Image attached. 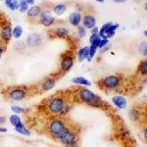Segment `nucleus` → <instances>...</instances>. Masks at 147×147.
<instances>
[{
  "instance_id": "f257e3e1",
  "label": "nucleus",
  "mask_w": 147,
  "mask_h": 147,
  "mask_svg": "<svg viewBox=\"0 0 147 147\" xmlns=\"http://www.w3.org/2000/svg\"><path fill=\"white\" fill-rule=\"evenodd\" d=\"M77 98L82 103L93 106V107H100L103 104V101L100 97L86 88H80L77 92Z\"/></svg>"
},
{
  "instance_id": "f03ea898",
  "label": "nucleus",
  "mask_w": 147,
  "mask_h": 147,
  "mask_svg": "<svg viewBox=\"0 0 147 147\" xmlns=\"http://www.w3.org/2000/svg\"><path fill=\"white\" fill-rule=\"evenodd\" d=\"M65 97L61 95H54L51 96L50 99H48V102L46 103L47 112L51 115H62L64 108L67 105Z\"/></svg>"
},
{
  "instance_id": "7ed1b4c3",
  "label": "nucleus",
  "mask_w": 147,
  "mask_h": 147,
  "mask_svg": "<svg viewBox=\"0 0 147 147\" xmlns=\"http://www.w3.org/2000/svg\"><path fill=\"white\" fill-rule=\"evenodd\" d=\"M66 127H67V125L65 121L60 118H54L47 125V130L49 131V134L52 136H56L57 138L66 129Z\"/></svg>"
},
{
  "instance_id": "20e7f679",
  "label": "nucleus",
  "mask_w": 147,
  "mask_h": 147,
  "mask_svg": "<svg viewBox=\"0 0 147 147\" xmlns=\"http://www.w3.org/2000/svg\"><path fill=\"white\" fill-rule=\"evenodd\" d=\"M122 80L119 76H108L99 82V86L105 90H117L121 86Z\"/></svg>"
},
{
  "instance_id": "39448f33",
  "label": "nucleus",
  "mask_w": 147,
  "mask_h": 147,
  "mask_svg": "<svg viewBox=\"0 0 147 147\" xmlns=\"http://www.w3.org/2000/svg\"><path fill=\"white\" fill-rule=\"evenodd\" d=\"M58 138L64 145H66L67 147H78L77 134H76L75 130L72 129L71 127H66V129L60 134V136H59Z\"/></svg>"
},
{
  "instance_id": "423d86ee",
  "label": "nucleus",
  "mask_w": 147,
  "mask_h": 147,
  "mask_svg": "<svg viewBox=\"0 0 147 147\" xmlns=\"http://www.w3.org/2000/svg\"><path fill=\"white\" fill-rule=\"evenodd\" d=\"M28 89L26 86H15L8 90V97L12 101H22L28 96Z\"/></svg>"
},
{
  "instance_id": "0eeeda50",
  "label": "nucleus",
  "mask_w": 147,
  "mask_h": 147,
  "mask_svg": "<svg viewBox=\"0 0 147 147\" xmlns=\"http://www.w3.org/2000/svg\"><path fill=\"white\" fill-rule=\"evenodd\" d=\"M119 28L118 24H112V23H107L105 25L102 26V28L99 30V36L102 38H110L115 35V30Z\"/></svg>"
},
{
  "instance_id": "6e6552de",
  "label": "nucleus",
  "mask_w": 147,
  "mask_h": 147,
  "mask_svg": "<svg viewBox=\"0 0 147 147\" xmlns=\"http://www.w3.org/2000/svg\"><path fill=\"white\" fill-rule=\"evenodd\" d=\"M40 23L41 25H43L44 27H51L54 24V18L51 16L50 12L48 10H44L40 12Z\"/></svg>"
},
{
  "instance_id": "1a4fd4ad",
  "label": "nucleus",
  "mask_w": 147,
  "mask_h": 147,
  "mask_svg": "<svg viewBox=\"0 0 147 147\" xmlns=\"http://www.w3.org/2000/svg\"><path fill=\"white\" fill-rule=\"evenodd\" d=\"M42 37L38 34H30L27 37V44L30 47H36L41 44Z\"/></svg>"
},
{
  "instance_id": "9d476101",
  "label": "nucleus",
  "mask_w": 147,
  "mask_h": 147,
  "mask_svg": "<svg viewBox=\"0 0 147 147\" xmlns=\"http://www.w3.org/2000/svg\"><path fill=\"white\" fill-rule=\"evenodd\" d=\"M74 66V58L70 55H66L63 57L62 61H61V71L62 72H68L70 71L72 67Z\"/></svg>"
},
{
  "instance_id": "9b49d317",
  "label": "nucleus",
  "mask_w": 147,
  "mask_h": 147,
  "mask_svg": "<svg viewBox=\"0 0 147 147\" xmlns=\"http://www.w3.org/2000/svg\"><path fill=\"white\" fill-rule=\"evenodd\" d=\"M82 24H84V27L86 28H91L95 27L96 25V19L93 15H86L82 20Z\"/></svg>"
},
{
  "instance_id": "f8f14e48",
  "label": "nucleus",
  "mask_w": 147,
  "mask_h": 147,
  "mask_svg": "<svg viewBox=\"0 0 147 147\" xmlns=\"http://www.w3.org/2000/svg\"><path fill=\"white\" fill-rule=\"evenodd\" d=\"M112 102L116 107H118L120 109H125L127 105V99L123 96H114L112 98Z\"/></svg>"
},
{
  "instance_id": "ddd939ff",
  "label": "nucleus",
  "mask_w": 147,
  "mask_h": 147,
  "mask_svg": "<svg viewBox=\"0 0 147 147\" xmlns=\"http://www.w3.org/2000/svg\"><path fill=\"white\" fill-rule=\"evenodd\" d=\"M1 37L2 39L4 40V41L9 42L11 40V38L13 37V35H12V28L10 26H5L4 28H2L1 30Z\"/></svg>"
},
{
  "instance_id": "4468645a",
  "label": "nucleus",
  "mask_w": 147,
  "mask_h": 147,
  "mask_svg": "<svg viewBox=\"0 0 147 147\" xmlns=\"http://www.w3.org/2000/svg\"><path fill=\"white\" fill-rule=\"evenodd\" d=\"M101 38H97L95 41L90 43V47H89V54H88V57H87V60L88 61H91V59L93 58L94 55L96 54V51L98 49V46H99V42H100Z\"/></svg>"
},
{
  "instance_id": "2eb2a0df",
  "label": "nucleus",
  "mask_w": 147,
  "mask_h": 147,
  "mask_svg": "<svg viewBox=\"0 0 147 147\" xmlns=\"http://www.w3.org/2000/svg\"><path fill=\"white\" fill-rule=\"evenodd\" d=\"M80 21H82V15L79 12H74L69 17V22H70L71 25L75 26V27H79Z\"/></svg>"
},
{
  "instance_id": "dca6fc26",
  "label": "nucleus",
  "mask_w": 147,
  "mask_h": 147,
  "mask_svg": "<svg viewBox=\"0 0 147 147\" xmlns=\"http://www.w3.org/2000/svg\"><path fill=\"white\" fill-rule=\"evenodd\" d=\"M55 84H56V80L53 79V78H48V79H46L42 82V85H41L42 90L43 91L50 90V89H52L55 86Z\"/></svg>"
},
{
  "instance_id": "f3484780",
  "label": "nucleus",
  "mask_w": 147,
  "mask_h": 147,
  "mask_svg": "<svg viewBox=\"0 0 147 147\" xmlns=\"http://www.w3.org/2000/svg\"><path fill=\"white\" fill-rule=\"evenodd\" d=\"M40 12H41V9H40L39 6H32L28 8V10L27 11V15L30 18H35L36 16L39 15Z\"/></svg>"
},
{
  "instance_id": "a211bd4d",
  "label": "nucleus",
  "mask_w": 147,
  "mask_h": 147,
  "mask_svg": "<svg viewBox=\"0 0 147 147\" xmlns=\"http://www.w3.org/2000/svg\"><path fill=\"white\" fill-rule=\"evenodd\" d=\"M15 130L17 132H19V134H24V136H30V131L26 129V127L24 125V124H23L22 122L19 123L17 125H15Z\"/></svg>"
},
{
  "instance_id": "6ab92c4d",
  "label": "nucleus",
  "mask_w": 147,
  "mask_h": 147,
  "mask_svg": "<svg viewBox=\"0 0 147 147\" xmlns=\"http://www.w3.org/2000/svg\"><path fill=\"white\" fill-rule=\"evenodd\" d=\"M88 54H89V47L85 46L84 48H82L79 52V60L80 62H82V61L85 60V59H87Z\"/></svg>"
},
{
  "instance_id": "aec40b11",
  "label": "nucleus",
  "mask_w": 147,
  "mask_h": 147,
  "mask_svg": "<svg viewBox=\"0 0 147 147\" xmlns=\"http://www.w3.org/2000/svg\"><path fill=\"white\" fill-rule=\"evenodd\" d=\"M55 34L59 37H66L69 35V30L65 27L58 28L55 30Z\"/></svg>"
},
{
  "instance_id": "412c9836",
  "label": "nucleus",
  "mask_w": 147,
  "mask_h": 147,
  "mask_svg": "<svg viewBox=\"0 0 147 147\" xmlns=\"http://www.w3.org/2000/svg\"><path fill=\"white\" fill-rule=\"evenodd\" d=\"M73 82L78 84H82V85H91V82H89L88 80L84 79L82 77H77V78H74L73 79Z\"/></svg>"
},
{
  "instance_id": "4be33fe9",
  "label": "nucleus",
  "mask_w": 147,
  "mask_h": 147,
  "mask_svg": "<svg viewBox=\"0 0 147 147\" xmlns=\"http://www.w3.org/2000/svg\"><path fill=\"white\" fill-rule=\"evenodd\" d=\"M67 10V6L65 5V4H59V5H57L54 7V13L56 14V15H62L64 14Z\"/></svg>"
},
{
  "instance_id": "5701e85b",
  "label": "nucleus",
  "mask_w": 147,
  "mask_h": 147,
  "mask_svg": "<svg viewBox=\"0 0 147 147\" xmlns=\"http://www.w3.org/2000/svg\"><path fill=\"white\" fill-rule=\"evenodd\" d=\"M22 34H23V28L21 26H17V27L12 30V35H13V37H15V38H20V37L22 36Z\"/></svg>"
},
{
  "instance_id": "b1692460",
  "label": "nucleus",
  "mask_w": 147,
  "mask_h": 147,
  "mask_svg": "<svg viewBox=\"0 0 147 147\" xmlns=\"http://www.w3.org/2000/svg\"><path fill=\"white\" fill-rule=\"evenodd\" d=\"M129 117H130V119H131L132 121H137L139 119V117H140V112H139L137 109L136 108H134L131 111H130V113H129Z\"/></svg>"
},
{
  "instance_id": "393cba45",
  "label": "nucleus",
  "mask_w": 147,
  "mask_h": 147,
  "mask_svg": "<svg viewBox=\"0 0 147 147\" xmlns=\"http://www.w3.org/2000/svg\"><path fill=\"white\" fill-rule=\"evenodd\" d=\"M139 74H140L141 76H146L147 74V64H146V60L142 61L141 64L139 65Z\"/></svg>"
},
{
  "instance_id": "a878e982",
  "label": "nucleus",
  "mask_w": 147,
  "mask_h": 147,
  "mask_svg": "<svg viewBox=\"0 0 147 147\" xmlns=\"http://www.w3.org/2000/svg\"><path fill=\"white\" fill-rule=\"evenodd\" d=\"M10 123L11 125H13L14 127L15 125H17L19 123H21V119L20 117L18 116V114H14V115H12L10 117Z\"/></svg>"
},
{
  "instance_id": "bb28decb",
  "label": "nucleus",
  "mask_w": 147,
  "mask_h": 147,
  "mask_svg": "<svg viewBox=\"0 0 147 147\" xmlns=\"http://www.w3.org/2000/svg\"><path fill=\"white\" fill-rule=\"evenodd\" d=\"M20 1V11L22 12V13H25L26 11L28 10V2L26 1V0H19Z\"/></svg>"
},
{
  "instance_id": "cd10ccee",
  "label": "nucleus",
  "mask_w": 147,
  "mask_h": 147,
  "mask_svg": "<svg viewBox=\"0 0 147 147\" xmlns=\"http://www.w3.org/2000/svg\"><path fill=\"white\" fill-rule=\"evenodd\" d=\"M139 52L142 54L143 56L147 55V45H146V41H142L139 45Z\"/></svg>"
},
{
  "instance_id": "c85d7f7f",
  "label": "nucleus",
  "mask_w": 147,
  "mask_h": 147,
  "mask_svg": "<svg viewBox=\"0 0 147 147\" xmlns=\"http://www.w3.org/2000/svg\"><path fill=\"white\" fill-rule=\"evenodd\" d=\"M11 109H12V111H13V113H16V114H22L26 112V109H24L17 105H13L11 107Z\"/></svg>"
},
{
  "instance_id": "c756f323",
  "label": "nucleus",
  "mask_w": 147,
  "mask_h": 147,
  "mask_svg": "<svg viewBox=\"0 0 147 147\" xmlns=\"http://www.w3.org/2000/svg\"><path fill=\"white\" fill-rule=\"evenodd\" d=\"M78 34H79V37H80V38L84 37L85 34H86L85 28L84 27H79V28H78Z\"/></svg>"
},
{
  "instance_id": "7c9ffc66",
  "label": "nucleus",
  "mask_w": 147,
  "mask_h": 147,
  "mask_svg": "<svg viewBox=\"0 0 147 147\" xmlns=\"http://www.w3.org/2000/svg\"><path fill=\"white\" fill-rule=\"evenodd\" d=\"M20 8V1L19 0H13L12 1V7H11V10L12 11H15L17 9Z\"/></svg>"
},
{
  "instance_id": "2f4dec72",
  "label": "nucleus",
  "mask_w": 147,
  "mask_h": 147,
  "mask_svg": "<svg viewBox=\"0 0 147 147\" xmlns=\"http://www.w3.org/2000/svg\"><path fill=\"white\" fill-rule=\"evenodd\" d=\"M108 39L107 38H102L100 40V42H99V46H98V48H103L104 46H106V45H108Z\"/></svg>"
},
{
  "instance_id": "473e14b6",
  "label": "nucleus",
  "mask_w": 147,
  "mask_h": 147,
  "mask_svg": "<svg viewBox=\"0 0 147 147\" xmlns=\"http://www.w3.org/2000/svg\"><path fill=\"white\" fill-rule=\"evenodd\" d=\"M99 37H100V36H99L98 34H91L90 38H89V42H90V43H92V42H94L97 38H99Z\"/></svg>"
},
{
  "instance_id": "72a5a7b5",
  "label": "nucleus",
  "mask_w": 147,
  "mask_h": 147,
  "mask_svg": "<svg viewBox=\"0 0 147 147\" xmlns=\"http://www.w3.org/2000/svg\"><path fill=\"white\" fill-rule=\"evenodd\" d=\"M98 32H99V30H98V28H97V27H94V28H91V34H98Z\"/></svg>"
},
{
  "instance_id": "f704fd0d",
  "label": "nucleus",
  "mask_w": 147,
  "mask_h": 147,
  "mask_svg": "<svg viewBox=\"0 0 147 147\" xmlns=\"http://www.w3.org/2000/svg\"><path fill=\"white\" fill-rule=\"evenodd\" d=\"M12 1H13V0H5L6 6L8 7V8H10V9H11V7H12Z\"/></svg>"
},
{
  "instance_id": "c9c22d12",
  "label": "nucleus",
  "mask_w": 147,
  "mask_h": 147,
  "mask_svg": "<svg viewBox=\"0 0 147 147\" xmlns=\"http://www.w3.org/2000/svg\"><path fill=\"white\" fill-rule=\"evenodd\" d=\"M6 122V118L5 117H0V125L4 124Z\"/></svg>"
},
{
  "instance_id": "e433bc0d",
  "label": "nucleus",
  "mask_w": 147,
  "mask_h": 147,
  "mask_svg": "<svg viewBox=\"0 0 147 147\" xmlns=\"http://www.w3.org/2000/svg\"><path fill=\"white\" fill-rule=\"evenodd\" d=\"M114 2H116V3H125V2H127V0H113Z\"/></svg>"
},
{
  "instance_id": "4c0bfd02",
  "label": "nucleus",
  "mask_w": 147,
  "mask_h": 147,
  "mask_svg": "<svg viewBox=\"0 0 147 147\" xmlns=\"http://www.w3.org/2000/svg\"><path fill=\"white\" fill-rule=\"evenodd\" d=\"M7 129L6 127H0V132H7Z\"/></svg>"
},
{
  "instance_id": "58836bf2",
  "label": "nucleus",
  "mask_w": 147,
  "mask_h": 147,
  "mask_svg": "<svg viewBox=\"0 0 147 147\" xmlns=\"http://www.w3.org/2000/svg\"><path fill=\"white\" fill-rule=\"evenodd\" d=\"M28 2V4H34V0H26Z\"/></svg>"
},
{
  "instance_id": "ea45409f",
  "label": "nucleus",
  "mask_w": 147,
  "mask_h": 147,
  "mask_svg": "<svg viewBox=\"0 0 147 147\" xmlns=\"http://www.w3.org/2000/svg\"><path fill=\"white\" fill-rule=\"evenodd\" d=\"M2 54H3V48H2V47L0 46V58H1Z\"/></svg>"
},
{
  "instance_id": "a19ab883",
  "label": "nucleus",
  "mask_w": 147,
  "mask_h": 147,
  "mask_svg": "<svg viewBox=\"0 0 147 147\" xmlns=\"http://www.w3.org/2000/svg\"><path fill=\"white\" fill-rule=\"evenodd\" d=\"M143 34H144V35H145V36H146V34H147V30H144V32H143Z\"/></svg>"
},
{
  "instance_id": "79ce46f5",
  "label": "nucleus",
  "mask_w": 147,
  "mask_h": 147,
  "mask_svg": "<svg viewBox=\"0 0 147 147\" xmlns=\"http://www.w3.org/2000/svg\"><path fill=\"white\" fill-rule=\"evenodd\" d=\"M96 1H98V2H103L104 0H96Z\"/></svg>"
},
{
  "instance_id": "37998d69",
  "label": "nucleus",
  "mask_w": 147,
  "mask_h": 147,
  "mask_svg": "<svg viewBox=\"0 0 147 147\" xmlns=\"http://www.w3.org/2000/svg\"><path fill=\"white\" fill-rule=\"evenodd\" d=\"M0 1H1V0H0Z\"/></svg>"
}]
</instances>
